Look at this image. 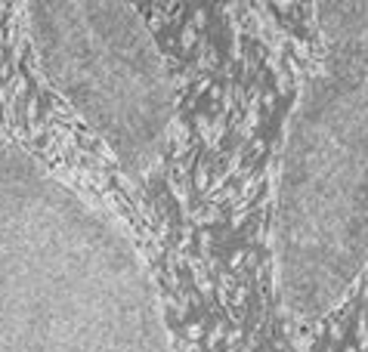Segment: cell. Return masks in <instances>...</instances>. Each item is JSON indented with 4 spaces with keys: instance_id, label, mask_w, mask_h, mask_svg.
<instances>
[{
    "instance_id": "cell-1",
    "label": "cell",
    "mask_w": 368,
    "mask_h": 352,
    "mask_svg": "<svg viewBox=\"0 0 368 352\" xmlns=\"http://www.w3.org/2000/svg\"><path fill=\"white\" fill-rule=\"evenodd\" d=\"M229 287H232V275H220V284H217V297H220L223 306H229Z\"/></svg>"
},
{
    "instance_id": "cell-2",
    "label": "cell",
    "mask_w": 368,
    "mask_h": 352,
    "mask_svg": "<svg viewBox=\"0 0 368 352\" xmlns=\"http://www.w3.org/2000/svg\"><path fill=\"white\" fill-rule=\"evenodd\" d=\"M254 127H257V108H248V117H245L241 127H238V130H241V139H248L251 133H254Z\"/></svg>"
},
{
    "instance_id": "cell-3",
    "label": "cell",
    "mask_w": 368,
    "mask_h": 352,
    "mask_svg": "<svg viewBox=\"0 0 368 352\" xmlns=\"http://www.w3.org/2000/svg\"><path fill=\"white\" fill-rule=\"evenodd\" d=\"M195 185H198V192H208V164H198V170H195Z\"/></svg>"
},
{
    "instance_id": "cell-4",
    "label": "cell",
    "mask_w": 368,
    "mask_h": 352,
    "mask_svg": "<svg viewBox=\"0 0 368 352\" xmlns=\"http://www.w3.org/2000/svg\"><path fill=\"white\" fill-rule=\"evenodd\" d=\"M195 127H198L201 139H208V142H211V121H208V114H198V121H195Z\"/></svg>"
},
{
    "instance_id": "cell-5",
    "label": "cell",
    "mask_w": 368,
    "mask_h": 352,
    "mask_svg": "<svg viewBox=\"0 0 368 352\" xmlns=\"http://www.w3.org/2000/svg\"><path fill=\"white\" fill-rule=\"evenodd\" d=\"M186 337L189 340H201L204 337V324L198 321V324H186Z\"/></svg>"
},
{
    "instance_id": "cell-6",
    "label": "cell",
    "mask_w": 368,
    "mask_h": 352,
    "mask_svg": "<svg viewBox=\"0 0 368 352\" xmlns=\"http://www.w3.org/2000/svg\"><path fill=\"white\" fill-rule=\"evenodd\" d=\"M180 43H183V50H189V46L195 43V28L189 25V28H183V37H180Z\"/></svg>"
},
{
    "instance_id": "cell-7",
    "label": "cell",
    "mask_w": 368,
    "mask_h": 352,
    "mask_svg": "<svg viewBox=\"0 0 368 352\" xmlns=\"http://www.w3.org/2000/svg\"><path fill=\"white\" fill-rule=\"evenodd\" d=\"M241 263H245V250H235L232 256H229V266H232V269H238Z\"/></svg>"
},
{
    "instance_id": "cell-8",
    "label": "cell",
    "mask_w": 368,
    "mask_h": 352,
    "mask_svg": "<svg viewBox=\"0 0 368 352\" xmlns=\"http://www.w3.org/2000/svg\"><path fill=\"white\" fill-rule=\"evenodd\" d=\"M331 340H343V324H340V321L331 324Z\"/></svg>"
},
{
    "instance_id": "cell-9",
    "label": "cell",
    "mask_w": 368,
    "mask_h": 352,
    "mask_svg": "<svg viewBox=\"0 0 368 352\" xmlns=\"http://www.w3.org/2000/svg\"><path fill=\"white\" fill-rule=\"evenodd\" d=\"M192 22H195V25H204V22H208V16H204V9H195V13H192Z\"/></svg>"
},
{
    "instance_id": "cell-10",
    "label": "cell",
    "mask_w": 368,
    "mask_h": 352,
    "mask_svg": "<svg viewBox=\"0 0 368 352\" xmlns=\"http://www.w3.org/2000/svg\"><path fill=\"white\" fill-rule=\"evenodd\" d=\"M220 337H223V324H217L214 331H211V340H208V343H211V346H217V340H220Z\"/></svg>"
},
{
    "instance_id": "cell-11",
    "label": "cell",
    "mask_w": 368,
    "mask_h": 352,
    "mask_svg": "<svg viewBox=\"0 0 368 352\" xmlns=\"http://www.w3.org/2000/svg\"><path fill=\"white\" fill-rule=\"evenodd\" d=\"M245 297H248V287H238V293H235V306H241V303H245Z\"/></svg>"
},
{
    "instance_id": "cell-12",
    "label": "cell",
    "mask_w": 368,
    "mask_h": 352,
    "mask_svg": "<svg viewBox=\"0 0 368 352\" xmlns=\"http://www.w3.org/2000/svg\"><path fill=\"white\" fill-rule=\"evenodd\" d=\"M208 87H211V77H201V80H198V87H195V93H204Z\"/></svg>"
},
{
    "instance_id": "cell-13",
    "label": "cell",
    "mask_w": 368,
    "mask_h": 352,
    "mask_svg": "<svg viewBox=\"0 0 368 352\" xmlns=\"http://www.w3.org/2000/svg\"><path fill=\"white\" fill-rule=\"evenodd\" d=\"M347 352H359V349H350V346H347Z\"/></svg>"
},
{
    "instance_id": "cell-14",
    "label": "cell",
    "mask_w": 368,
    "mask_h": 352,
    "mask_svg": "<svg viewBox=\"0 0 368 352\" xmlns=\"http://www.w3.org/2000/svg\"><path fill=\"white\" fill-rule=\"evenodd\" d=\"M0 16H3V6H0Z\"/></svg>"
}]
</instances>
